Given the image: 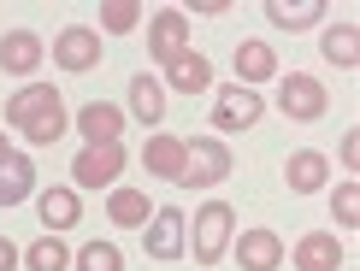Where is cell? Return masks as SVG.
<instances>
[{"instance_id":"obj_1","label":"cell","mask_w":360,"mask_h":271,"mask_svg":"<svg viewBox=\"0 0 360 271\" xmlns=\"http://www.w3.org/2000/svg\"><path fill=\"white\" fill-rule=\"evenodd\" d=\"M6 124H12V130H24V142H30V147H53L59 136L71 130L53 83H24L18 95L6 100Z\"/></svg>"},{"instance_id":"obj_2","label":"cell","mask_w":360,"mask_h":271,"mask_svg":"<svg viewBox=\"0 0 360 271\" xmlns=\"http://www.w3.org/2000/svg\"><path fill=\"white\" fill-rule=\"evenodd\" d=\"M231 171H236L231 147L219 136H195V142H184V177H177V189H219Z\"/></svg>"},{"instance_id":"obj_3","label":"cell","mask_w":360,"mask_h":271,"mask_svg":"<svg viewBox=\"0 0 360 271\" xmlns=\"http://www.w3.org/2000/svg\"><path fill=\"white\" fill-rule=\"evenodd\" d=\"M278 107H283V118H295V124H313V118H325L331 95H325V83H319V77H307V71H290V77L278 83Z\"/></svg>"},{"instance_id":"obj_4","label":"cell","mask_w":360,"mask_h":271,"mask_svg":"<svg viewBox=\"0 0 360 271\" xmlns=\"http://www.w3.org/2000/svg\"><path fill=\"white\" fill-rule=\"evenodd\" d=\"M53 65H59V71H71V77L95 71V65H101V29H89V24H65V29L53 36Z\"/></svg>"},{"instance_id":"obj_5","label":"cell","mask_w":360,"mask_h":271,"mask_svg":"<svg viewBox=\"0 0 360 271\" xmlns=\"http://www.w3.org/2000/svg\"><path fill=\"white\" fill-rule=\"evenodd\" d=\"M231 224H236V213L224 201H207L195 213V265H219V253L231 248Z\"/></svg>"},{"instance_id":"obj_6","label":"cell","mask_w":360,"mask_h":271,"mask_svg":"<svg viewBox=\"0 0 360 271\" xmlns=\"http://www.w3.org/2000/svg\"><path fill=\"white\" fill-rule=\"evenodd\" d=\"M260 112H266V100L254 95V88H243V83H224L219 100H213V124H219V136L254 130V124H260Z\"/></svg>"},{"instance_id":"obj_7","label":"cell","mask_w":360,"mask_h":271,"mask_svg":"<svg viewBox=\"0 0 360 271\" xmlns=\"http://www.w3.org/2000/svg\"><path fill=\"white\" fill-rule=\"evenodd\" d=\"M118 171H124V147H118V142L83 147V154L71 159V183H77V189H112Z\"/></svg>"},{"instance_id":"obj_8","label":"cell","mask_w":360,"mask_h":271,"mask_svg":"<svg viewBox=\"0 0 360 271\" xmlns=\"http://www.w3.org/2000/svg\"><path fill=\"white\" fill-rule=\"evenodd\" d=\"M148 53H154L160 65H172L177 53H189V18L177 6H160L154 18H148Z\"/></svg>"},{"instance_id":"obj_9","label":"cell","mask_w":360,"mask_h":271,"mask_svg":"<svg viewBox=\"0 0 360 271\" xmlns=\"http://www.w3.org/2000/svg\"><path fill=\"white\" fill-rule=\"evenodd\" d=\"M41 59H48V41H41L36 29H6V36H0V71H6V77H30Z\"/></svg>"},{"instance_id":"obj_10","label":"cell","mask_w":360,"mask_h":271,"mask_svg":"<svg viewBox=\"0 0 360 271\" xmlns=\"http://www.w3.org/2000/svg\"><path fill=\"white\" fill-rule=\"evenodd\" d=\"M142 248L154 253V260H177V253H184V213H177V206H154V218H148V230H142Z\"/></svg>"},{"instance_id":"obj_11","label":"cell","mask_w":360,"mask_h":271,"mask_svg":"<svg viewBox=\"0 0 360 271\" xmlns=\"http://www.w3.org/2000/svg\"><path fill=\"white\" fill-rule=\"evenodd\" d=\"M236 265L243 271H278L283 265V236L278 230H243L236 236Z\"/></svg>"},{"instance_id":"obj_12","label":"cell","mask_w":360,"mask_h":271,"mask_svg":"<svg viewBox=\"0 0 360 271\" xmlns=\"http://www.w3.org/2000/svg\"><path fill=\"white\" fill-rule=\"evenodd\" d=\"M342 265V242L331 230H307L295 242V271H337Z\"/></svg>"},{"instance_id":"obj_13","label":"cell","mask_w":360,"mask_h":271,"mask_svg":"<svg viewBox=\"0 0 360 271\" xmlns=\"http://www.w3.org/2000/svg\"><path fill=\"white\" fill-rule=\"evenodd\" d=\"M77 130L89 136V147H107V142H118V130H124V112H118L112 100H89L77 112Z\"/></svg>"},{"instance_id":"obj_14","label":"cell","mask_w":360,"mask_h":271,"mask_svg":"<svg viewBox=\"0 0 360 271\" xmlns=\"http://www.w3.org/2000/svg\"><path fill=\"white\" fill-rule=\"evenodd\" d=\"M325 154H313V147H302V154H290L283 159V183H290V194H313V189H325Z\"/></svg>"},{"instance_id":"obj_15","label":"cell","mask_w":360,"mask_h":271,"mask_svg":"<svg viewBox=\"0 0 360 271\" xmlns=\"http://www.w3.org/2000/svg\"><path fill=\"white\" fill-rule=\"evenodd\" d=\"M142 165L154 177H166V183H177V177H184V136H148Z\"/></svg>"},{"instance_id":"obj_16","label":"cell","mask_w":360,"mask_h":271,"mask_svg":"<svg viewBox=\"0 0 360 271\" xmlns=\"http://www.w3.org/2000/svg\"><path fill=\"white\" fill-rule=\"evenodd\" d=\"M24 194H36V165L24 154H6L0 159V206H18Z\"/></svg>"},{"instance_id":"obj_17","label":"cell","mask_w":360,"mask_h":271,"mask_svg":"<svg viewBox=\"0 0 360 271\" xmlns=\"http://www.w3.org/2000/svg\"><path fill=\"white\" fill-rule=\"evenodd\" d=\"M36 213H41V224H48V236L71 230V224L83 218V206H77V189H48V194L36 201Z\"/></svg>"},{"instance_id":"obj_18","label":"cell","mask_w":360,"mask_h":271,"mask_svg":"<svg viewBox=\"0 0 360 271\" xmlns=\"http://www.w3.org/2000/svg\"><path fill=\"white\" fill-rule=\"evenodd\" d=\"M166 83L177 88V95H201L207 83H213V65H207V53H177L166 65Z\"/></svg>"},{"instance_id":"obj_19","label":"cell","mask_w":360,"mask_h":271,"mask_svg":"<svg viewBox=\"0 0 360 271\" xmlns=\"http://www.w3.org/2000/svg\"><path fill=\"white\" fill-rule=\"evenodd\" d=\"M130 112H136V124H160L166 118V88H160V77H130Z\"/></svg>"},{"instance_id":"obj_20","label":"cell","mask_w":360,"mask_h":271,"mask_svg":"<svg viewBox=\"0 0 360 271\" xmlns=\"http://www.w3.org/2000/svg\"><path fill=\"white\" fill-rule=\"evenodd\" d=\"M236 77H243V88L278 77V53L266 48V41H243V48H236Z\"/></svg>"},{"instance_id":"obj_21","label":"cell","mask_w":360,"mask_h":271,"mask_svg":"<svg viewBox=\"0 0 360 271\" xmlns=\"http://www.w3.org/2000/svg\"><path fill=\"white\" fill-rule=\"evenodd\" d=\"M107 218H112V224H124V230H136V224L154 218V206H148V194H142V189H112Z\"/></svg>"},{"instance_id":"obj_22","label":"cell","mask_w":360,"mask_h":271,"mask_svg":"<svg viewBox=\"0 0 360 271\" xmlns=\"http://www.w3.org/2000/svg\"><path fill=\"white\" fill-rule=\"evenodd\" d=\"M24 265L30 271H71V248L59 242V236H36V242L24 248Z\"/></svg>"},{"instance_id":"obj_23","label":"cell","mask_w":360,"mask_h":271,"mask_svg":"<svg viewBox=\"0 0 360 271\" xmlns=\"http://www.w3.org/2000/svg\"><path fill=\"white\" fill-rule=\"evenodd\" d=\"M266 18H272L278 29H307L325 18V0H302V6H283V0H266Z\"/></svg>"},{"instance_id":"obj_24","label":"cell","mask_w":360,"mask_h":271,"mask_svg":"<svg viewBox=\"0 0 360 271\" xmlns=\"http://www.w3.org/2000/svg\"><path fill=\"white\" fill-rule=\"evenodd\" d=\"M325 59L342 71H354V59H360V36H354V24H337V29H325Z\"/></svg>"},{"instance_id":"obj_25","label":"cell","mask_w":360,"mask_h":271,"mask_svg":"<svg viewBox=\"0 0 360 271\" xmlns=\"http://www.w3.org/2000/svg\"><path fill=\"white\" fill-rule=\"evenodd\" d=\"M331 218L342 224V230H354L360 224V183L349 177V183H337V194H331Z\"/></svg>"},{"instance_id":"obj_26","label":"cell","mask_w":360,"mask_h":271,"mask_svg":"<svg viewBox=\"0 0 360 271\" xmlns=\"http://www.w3.org/2000/svg\"><path fill=\"white\" fill-rule=\"evenodd\" d=\"M77 271H124V260H118L112 242H83L77 248Z\"/></svg>"},{"instance_id":"obj_27","label":"cell","mask_w":360,"mask_h":271,"mask_svg":"<svg viewBox=\"0 0 360 271\" xmlns=\"http://www.w3.org/2000/svg\"><path fill=\"white\" fill-rule=\"evenodd\" d=\"M136 24H142V6H136V0H118V6L101 12V29H112V36H124V29H136Z\"/></svg>"},{"instance_id":"obj_28","label":"cell","mask_w":360,"mask_h":271,"mask_svg":"<svg viewBox=\"0 0 360 271\" xmlns=\"http://www.w3.org/2000/svg\"><path fill=\"white\" fill-rule=\"evenodd\" d=\"M18 260H24V248L12 236H0V271H18Z\"/></svg>"},{"instance_id":"obj_29","label":"cell","mask_w":360,"mask_h":271,"mask_svg":"<svg viewBox=\"0 0 360 271\" xmlns=\"http://www.w3.org/2000/svg\"><path fill=\"white\" fill-rule=\"evenodd\" d=\"M354 159H360V136L349 130V136H342V165H354Z\"/></svg>"},{"instance_id":"obj_30","label":"cell","mask_w":360,"mask_h":271,"mask_svg":"<svg viewBox=\"0 0 360 271\" xmlns=\"http://www.w3.org/2000/svg\"><path fill=\"white\" fill-rule=\"evenodd\" d=\"M6 154H12V147H6V130H0V159H6Z\"/></svg>"}]
</instances>
